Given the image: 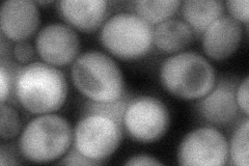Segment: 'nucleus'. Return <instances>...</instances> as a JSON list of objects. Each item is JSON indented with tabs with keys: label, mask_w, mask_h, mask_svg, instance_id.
Here are the masks:
<instances>
[{
	"label": "nucleus",
	"mask_w": 249,
	"mask_h": 166,
	"mask_svg": "<svg viewBox=\"0 0 249 166\" xmlns=\"http://www.w3.org/2000/svg\"><path fill=\"white\" fill-rule=\"evenodd\" d=\"M161 83L175 97L194 100L205 97L216 83L212 65L196 52H182L163 61Z\"/></svg>",
	"instance_id": "2"
},
{
	"label": "nucleus",
	"mask_w": 249,
	"mask_h": 166,
	"mask_svg": "<svg viewBox=\"0 0 249 166\" xmlns=\"http://www.w3.org/2000/svg\"><path fill=\"white\" fill-rule=\"evenodd\" d=\"M192 37V30L184 21L168 19L154 28L153 42L163 52L176 53L188 46Z\"/></svg>",
	"instance_id": "14"
},
{
	"label": "nucleus",
	"mask_w": 249,
	"mask_h": 166,
	"mask_svg": "<svg viewBox=\"0 0 249 166\" xmlns=\"http://www.w3.org/2000/svg\"><path fill=\"white\" fill-rule=\"evenodd\" d=\"M74 132L71 125L56 114H42L23 130L19 149L26 160L47 163L64 156L71 148Z\"/></svg>",
	"instance_id": "4"
},
{
	"label": "nucleus",
	"mask_w": 249,
	"mask_h": 166,
	"mask_svg": "<svg viewBox=\"0 0 249 166\" xmlns=\"http://www.w3.org/2000/svg\"><path fill=\"white\" fill-rule=\"evenodd\" d=\"M131 96L124 92L123 96L113 102H95L89 100L84 104L83 114L87 115H100L107 117L118 124L120 127H124V116L127 106L131 101Z\"/></svg>",
	"instance_id": "17"
},
{
	"label": "nucleus",
	"mask_w": 249,
	"mask_h": 166,
	"mask_svg": "<svg viewBox=\"0 0 249 166\" xmlns=\"http://www.w3.org/2000/svg\"><path fill=\"white\" fill-rule=\"evenodd\" d=\"M182 2L178 0H165V1H152L140 0L134 3L135 14L149 24H160L168 20L180 9Z\"/></svg>",
	"instance_id": "16"
},
{
	"label": "nucleus",
	"mask_w": 249,
	"mask_h": 166,
	"mask_svg": "<svg viewBox=\"0 0 249 166\" xmlns=\"http://www.w3.org/2000/svg\"><path fill=\"white\" fill-rule=\"evenodd\" d=\"M52 1H40L38 3L40 4H49V3H51Z\"/></svg>",
	"instance_id": "27"
},
{
	"label": "nucleus",
	"mask_w": 249,
	"mask_h": 166,
	"mask_svg": "<svg viewBox=\"0 0 249 166\" xmlns=\"http://www.w3.org/2000/svg\"><path fill=\"white\" fill-rule=\"evenodd\" d=\"M14 57L20 64H27L35 56V49L29 43L19 42L15 45L13 50Z\"/></svg>",
	"instance_id": "23"
},
{
	"label": "nucleus",
	"mask_w": 249,
	"mask_h": 166,
	"mask_svg": "<svg viewBox=\"0 0 249 166\" xmlns=\"http://www.w3.org/2000/svg\"><path fill=\"white\" fill-rule=\"evenodd\" d=\"M1 121H0V136L1 139H12L18 135L21 122L18 113L11 106L1 103Z\"/></svg>",
	"instance_id": "20"
},
{
	"label": "nucleus",
	"mask_w": 249,
	"mask_h": 166,
	"mask_svg": "<svg viewBox=\"0 0 249 166\" xmlns=\"http://www.w3.org/2000/svg\"><path fill=\"white\" fill-rule=\"evenodd\" d=\"M57 7L62 19L81 31L98 29L108 12V3L103 0H64Z\"/></svg>",
	"instance_id": "13"
},
{
	"label": "nucleus",
	"mask_w": 249,
	"mask_h": 166,
	"mask_svg": "<svg viewBox=\"0 0 249 166\" xmlns=\"http://www.w3.org/2000/svg\"><path fill=\"white\" fill-rule=\"evenodd\" d=\"M76 89L95 102H113L124 93V79L118 64L108 55L98 51L78 56L71 69Z\"/></svg>",
	"instance_id": "3"
},
{
	"label": "nucleus",
	"mask_w": 249,
	"mask_h": 166,
	"mask_svg": "<svg viewBox=\"0 0 249 166\" xmlns=\"http://www.w3.org/2000/svg\"><path fill=\"white\" fill-rule=\"evenodd\" d=\"M67 94L65 75L44 62L22 67L16 78L15 96L23 108L34 114L56 111L64 105Z\"/></svg>",
	"instance_id": "1"
},
{
	"label": "nucleus",
	"mask_w": 249,
	"mask_h": 166,
	"mask_svg": "<svg viewBox=\"0 0 249 166\" xmlns=\"http://www.w3.org/2000/svg\"><path fill=\"white\" fill-rule=\"evenodd\" d=\"M36 48L46 64L61 67L75 61L80 49V39L73 28L61 23H52L38 33Z\"/></svg>",
	"instance_id": "9"
},
{
	"label": "nucleus",
	"mask_w": 249,
	"mask_h": 166,
	"mask_svg": "<svg viewBox=\"0 0 249 166\" xmlns=\"http://www.w3.org/2000/svg\"><path fill=\"white\" fill-rule=\"evenodd\" d=\"M40 23V13L35 2L9 0L1 6L0 26L2 35L15 42H23L33 36Z\"/></svg>",
	"instance_id": "11"
},
{
	"label": "nucleus",
	"mask_w": 249,
	"mask_h": 166,
	"mask_svg": "<svg viewBox=\"0 0 249 166\" xmlns=\"http://www.w3.org/2000/svg\"><path fill=\"white\" fill-rule=\"evenodd\" d=\"M59 164L60 165H99L102 163L89 159V158L83 156L73 146L72 148H70L68 154L62 158V160L59 162Z\"/></svg>",
	"instance_id": "22"
},
{
	"label": "nucleus",
	"mask_w": 249,
	"mask_h": 166,
	"mask_svg": "<svg viewBox=\"0 0 249 166\" xmlns=\"http://www.w3.org/2000/svg\"><path fill=\"white\" fill-rule=\"evenodd\" d=\"M229 144L221 132L212 127L191 131L178 149L181 165L220 166L228 163Z\"/></svg>",
	"instance_id": "8"
},
{
	"label": "nucleus",
	"mask_w": 249,
	"mask_h": 166,
	"mask_svg": "<svg viewBox=\"0 0 249 166\" xmlns=\"http://www.w3.org/2000/svg\"><path fill=\"white\" fill-rule=\"evenodd\" d=\"M22 67L15 66L10 61L1 59L0 66V100L5 103L12 93H15L16 78Z\"/></svg>",
	"instance_id": "19"
},
{
	"label": "nucleus",
	"mask_w": 249,
	"mask_h": 166,
	"mask_svg": "<svg viewBox=\"0 0 249 166\" xmlns=\"http://www.w3.org/2000/svg\"><path fill=\"white\" fill-rule=\"evenodd\" d=\"M126 165H163L159 160L149 155H137L131 157L130 159L124 163Z\"/></svg>",
	"instance_id": "25"
},
{
	"label": "nucleus",
	"mask_w": 249,
	"mask_h": 166,
	"mask_svg": "<svg viewBox=\"0 0 249 166\" xmlns=\"http://www.w3.org/2000/svg\"><path fill=\"white\" fill-rule=\"evenodd\" d=\"M18 162L15 160V156L11 153V151H6V148L4 146L1 147V149H0V164L1 165H6V164H17Z\"/></svg>",
	"instance_id": "26"
},
{
	"label": "nucleus",
	"mask_w": 249,
	"mask_h": 166,
	"mask_svg": "<svg viewBox=\"0 0 249 166\" xmlns=\"http://www.w3.org/2000/svg\"><path fill=\"white\" fill-rule=\"evenodd\" d=\"M101 42L114 56L124 60L143 57L154 45V28L136 14L120 13L101 30Z\"/></svg>",
	"instance_id": "5"
},
{
	"label": "nucleus",
	"mask_w": 249,
	"mask_h": 166,
	"mask_svg": "<svg viewBox=\"0 0 249 166\" xmlns=\"http://www.w3.org/2000/svg\"><path fill=\"white\" fill-rule=\"evenodd\" d=\"M181 5L184 22L201 35L223 13V3L219 0H187Z\"/></svg>",
	"instance_id": "15"
},
{
	"label": "nucleus",
	"mask_w": 249,
	"mask_h": 166,
	"mask_svg": "<svg viewBox=\"0 0 249 166\" xmlns=\"http://www.w3.org/2000/svg\"><path fill=\"white\" fill-rule=\"evenodd\" d=\"M122 127L100 115H87L76 125L73 146L83 156L104 163L122 141Z\"/></svg>",
	"instance_id": "6"
},
{
	"label": "nucleus",
	"mask_w": 249,
	"mask_h": 166,
	"mask_svg": "<svg viewBox=\"0 0 249 166\" xmlns=\"http://www.w3.org/2000/svg\"><path fill=\"white\" fill-rule=\"evenodd\" d=\"M249 79L246 77L242 82H240L237 91H236V101L238 107L240 110L248 115L249 112V108H248V85H249Z\"/></svg>",
	"instance_id": "24"
},
{
	"label": "nucleus",
	"mask_w": 249,
	"mask_h": 166,
	"mask_svg": "<svg viewBox=\"0 0 249 166\" xmlns=\"http://www.w3.org/2000/svg\"><path fill=\"white\" fill-rule=\"evenodd\" d=\"M242 27L231 16H220L202 34V49L213 60L229 58L239 48Z\"/></svg>",
	"instance_id": "12"
},
{
	"label": "nucleus",
	"mask_w": 249,
	"mask_h": 166,
	"mask_svg": "<svg viewBox=\"0 0 249 166\" xmlns=\"http://www.w3.org/2000/svg\"><path fill=\"white\" fill-rule=\"evenodd\" d=\"M169 126V112L163 103L153 97L132 98L124 116L128 135L142 144H150L164 135Z\"/></svg>",
	"instance_id": "7"
},
{
	"label": "nucleus",
	"mask_w": 249,
	"mask_h": 166,
	"mask_svg": "<svg viewBox=\"0 0 249 166\" xmlns=\"http://www.w3.org/2000/svg\"><path fill=\"white\" fill-rule=\"evenodd\" d=\"M228 11L231 14V17L236 21L244 22L247 24L248 22V0H230L225 3Z\"/></svg>",
	"instance_id": "21"
},
{
	"label": "nucleus",
	"mask_w": 249,
	"mask_h": 166,
	"mask_svg": "<svg viewBox=\"0 0 249 166\" xmlns=\"http://www.w3.org/2000/svg\"><path fill=\"white\" fill-rule=\"evenodd\" d=\"M237 78L223 77L218 80L205 97L197 102V111L207 123L227 126L236 120L239 107L236 101Z\"/></svg>",
	"instance_id": "10"
},
{
	"label": "nucleus",
	"mask_w": 249,
	"mask_h": 166,
	"mask_svg": "<svg viewBox=\"0 0 249 166\" xmlns=\"http://www.w3.org/2000/svg\"><path fill=\"white\" fill-rule=\"evenodd\" d=\"M248 118L241 123L231 137L229 147L231 163L237 166H248Z\"/></svg>",
	"instance_id": "18"
}]
</instances>
